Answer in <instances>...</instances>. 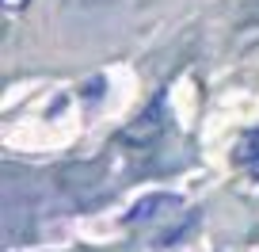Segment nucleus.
Wrapping results in <instances>:
<instances>
[{
	"instance_id": "f257e3e1",
	"label": "nucleus",
	"mask_w": 259,
	"mask_h": 252,
	"mask_svg": "<svg viewBox=\"0 0 259 252\" xmlns=\"http://www.w3.org/2000/svg\"><path fill=\"white\" fill-rule=\"evenodd\" d=\"M164 130H168V96H164V92H156L153 103H149L145 111H141L138 119H134L126 130L118 134V146L126 149V153H134V157L153 153V146L164 138Z\"/></svg>"
},
{
	"instance_id": "f03ea898",
	"label": "nucleus",
	"mask_w": 259,
	"mask_h": 252,
	"mask_svg": "<svg viewBox=\"0 0 259 252\" xmlns=\"http://www.w3.org/2000/svg\"><path fill=\"white\" fill-rule=\"evenodd\" d=\"M171 206H179V199H176V195H168V191H156V195L138 199V203L130 206V214H126L122 222H126V226H138V222L160 218V214H164V210H171Z\"/></svg>"
},
{
	"instance_id": "7ed1b4c3",
	"label": "nucleus",
	"mask_w": 259,
	"mask_h": 252,
	"mask_svg": "<svg viewBox=\"0 0 259 252\" xmlns=\"http://www.w3.org/2000/svg\"><path fill=\"white\" fill-rule=\"evenodd\" d=\"M236 164H244V168H251L259 176V126L240 134V141H236Z\"/></svg>"
},
{
	"instance_id": "20e7f679",
	"label": "nucleus",
	"mask_w": 259,
	"mask_h": 252,
	"mask_svg": "<svg viewBox=\"0 0 259 252\" xmlns=\"http://www.w3.org/2000/svg\"><path fill=\"white\" fill-rule=\"evenodd\" d=\"M194 226H198V214H191V218H187L183 226H176V229H171V233H164V237H160V248H171V244H176V241H183V237L191 233Z\"/></svg>"
}]
</instances>
